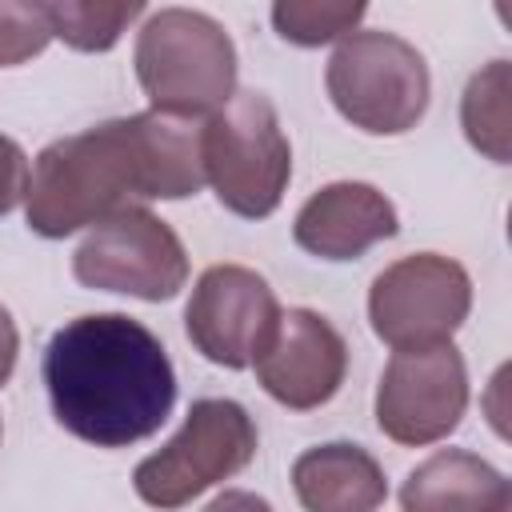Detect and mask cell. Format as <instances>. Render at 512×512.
<instances>
[{
    "instance_id": "obj_1",
    "label": "cell",
    "mask_w": 512,
    "mask_h": 512,
    "mask_svg": "<svg viewBox=\"0 0 512 512\" xmlns=\"http://www.w3.org/2000/svg\"><path fill=\"white\" fill-rule=\"evenodd\" d=\"M200 128L196 116L152 108L52 140L28 172V228L64 240L136 200L196 196L208 184Z\"/></svg>"
},
{
    "instance_id": "obj_2",
    "label": "cell",
    "mask_w": 512,
    "mask_h": 512,
    "mask_svg": "<svg viewBox=\"0 0 512 512\" xmlns=\"http://www.w3.org/2000/svg\"><path fill=\"white\" fill-rule=\"evenodd\" d=\"M44 388L60 428L96 448L148 440L176 404L164 344L124 312L68 320L44 348Z\"/></svg>"
},
{
    "instance_id": "obj_3",
    "label": "cell",
    "mask_w": 512,
    "mask_h": 512,
    "mask_svg": "<svg viewBox=\"0 0 512 512\" xmlns=\"http://www.w3.org/2000/svg\"><path fill=\"white\" fill-rule=\"evenodd\" d=\"M136 80L152 108L212 116L236 92V44L196 8H160L136 36Z\"/></svg>"
},
{
    "instance_id": "obj_4",
    "label": "cell",
    "mask_w": 512,
    "mask_h": 512,
    "mask_svg": "<svg viewBox=\"0 0 512 512\" xmlns=\"http://www.w3.org/2000/svg\"><path fill=\"white\" fill-rule=\"evenodd\" d=\"M200 152L204 180L228 212L264 220L280 208L292 176V148L268 96L232 92L228 104L204 120Z\"/></svg>"
},
{
    "instance_id": "obj_5",
    "label": "cell",
    "mask_w": 512,
    "mask_h": 512,
    "mask_svg": "<svg viewBox=\"0 0 512 512\" xmlns=\"http://www.w3.org/2000/svg\"><path fill=\"white\" fill-rule=\"evenodd\" d=\"M324 88L336 112L372 136H400L420 124L432 92L424 56L396 32L368 28L340 36Z\"/></svg>"
},
{
    "instance_id": "obj_6",
    "label": "cell",
    "mask_w": 512,
    "mask_h": 512,
    "mask_svg": "<svg viewBox=\"0 0 512 512\" xmlns=\"http://www.w3.org/2000/svg\"><path fill=\"white\" fill-rule=\"evenodd\" d=\"M256 456V424L236 400H196L184 428L132 472L136 496L152 508L192 504L212 484L232 480Z\"/></svg>"
},
{
    "instance_id": "obj_7",
    "label": "cell",
    "mask_w": 512,
    "mask_h": 512,
    "mask_svg": "<svg viewBox=\"0 0 512 512\" xmlns=\"http://www.w3.org/2000/svg\"><path fill=\"white\" fill-rule=\"evenodd\" d=\"M72 276L96 292L136 300H172L188 280V252L180 236L144 204H128L92 224L72 256Z\"/></svg>"
},
{
    "instance_id": "obj_8",
    "label": "cell",
    "mask_w": 512,
    "mask_h": 512,
    "mask_svg": "<svg viewBox=\"0 0 512 512\" xmlns=\"http://www.w3.org/2000/svg\"><path fill=\"white\" fill-rule=\"evenodd\" d=\"M468 308L472 280L440 252H416L388 264L368 292L372 332L396 352L448 344L468 320Z\"/></svg>"
},
{
    "instance_id": "obj_9",
    "label": "cell",
    "mask_w": 512,
    "mask_h": 512,
    "mask_svg": "<svg viewBox=\"0 0 512 512\" xmlns=\"http://www.w3.org/2000/svg\"><path fill=\"white\" fill-rule=\"evenodd\" d=\"M468 408L464 356L448 344L404 348L376 384V424L388 440L424 448L452 436Z\"/></svg>"
},
{
    "instance_id": "obj_10",
    "label": "cell",
    "mask_w": 512,
    "mask_h": 512,
    "mask_svg": "<svg viewBox=\"0 0 512 512\" xmlns=\"http://www.w3.org/2000/svg\"><path fill=\"white\" fill-rule=\"evenodd\" d=\"M280 320L276 292L244 264H212L184 308L192 348L220 368H248Z\"/></svg>"
},
{
    "instance_id": "obj_11",
    "label": "cell",
    "mask_w": 512,
    "mask_h": 512,
    "mask_svg": "<svg viewBox=\"0 0 512 512\" xmlns=\"http://www.w3.org/2000/svg\"><path fill=\"white\" fill-rule=\"evenodd\" d=\"M252 368H256L260 388L276 404L292 412H312L340 392L344 372H348V344L332 328V320H324L320 312L288 308L280 312Z\"/></svg>"
},
{
    "instance_id": "obj_12",
    "label": "cell",
    "mask_w": 512,
    "mask_h": 512,
    "mask_svg": "<svg viewBox=\"0 0 512 512\" xmlns=\"http://www.w3.org/2000/svg\"><path fill=\"white\" fill-rule=\"evenodd\" d=\"M396 228V208L380 188L360 180H336L304 200L292 236L304 252L320 260H356L372 244L392 240Z\"/></svg>"
},
{
    "instance_id": "obj_13",
    "label": "cell",
    "mask_w": 512,
    "mask_h": 512,
    "mask_svg": "<svg viewBox=\"0 0 512 512\" xmlns=\"http://www.w3.org/2000/svg\"><path fill=\"white\" fill-rule=\"evenodd\" d=\"M296 500L308 512H368L388 496L380 464L360 444H316L292 464Z\"/></svg>"
},
{
    "instance_id": "obj_14",
    "label": "cell",
    "mask_w": 512,
    "mask_h": 512,
    "mask_svg": "<svg viewBox=\"0 0 512 512\" xmlns=\"http://www.w3.org/2000/svg\"><path fill=\"white\" fill-rule=\"evenodd\" d=\"M400 504L408 512H452V508H480V512H504L512 508L508 480L480 456L464 448H444L428 456L400 488Z\"/></svg>"
},
{
    "instance_id": "obj_15",
    "label": "cell",
    "mask_w": 512,
    "mask_h": 512,
    "mask_svg": "<svg viewBox=\"0 0 512 512\" xmlns=\"http://www.w3.org/2000/svg\"><path fill=\"white\" fill-rule=\"evenodd\" d=\"M460 124L476 152H484L496 164H508L512 156V112H508V60H492L480 68L460 100Z\"/></svg>"
},
{
    "instance_id": "obj_16",
    "label": "cell",
    "mask_w": 512,
    "mask_h": 512,
    "mask_svg": "<svg viewBox=\"0 0 512 512\" xmlns=\"http://www.w3.org/2000/svg\"><path fill=\"white\" fill-rule=\"evenodd\" d=\"M148 0H52L56 36L76 52H108L140 20Z\"/></svg>"
},
{
    "instance_id": "obj_17",
    "label": "cell",
    "mask_w": 512,
    "mask_h": 512,
    "mask_svg": "<svg viewBox=\"0 0 512 512\" xmlns=\"http://www.w3.org/2000/svg\"><path fill=\"white\" fill-rule=\"evenodd\" d=\"M368 0H272V28L296 48L332 44L364 20Z\"/></svg>"
},
{
    "instance_id": "obj_18",
    "label": "cell",
    "mask_w": 512,
    "mask_h": 512,
    "mask_svg": "<svg viewBox=\"0 0 512 512\" xmlns=\"http://www.w3.org/2000/svg\"><path fill=\"white\" fill-rule=\"evenodd\" d=\"M52 36V0H0V68L40 56Z\"/></svg>"
},
{
    "instance_id": "obj_19",
    "label": "cell",
    "mask_w": 512,
    "mask_h": 512,
    "mask_svg": "<svg viewBox=\"0 0 512 512\" xmlns=\"http://www.w3.org/2000/svg\"><path fill=\"white\" fill-rule=\"evenodd\" d=\"M28 192V156L24 148L0 132V216H8Z\"/></svg>"
},
{
    "instance_id": "obj_20",
    "label": "cell",
    "mask_w": 512,
    "mask_h": 512,
    "mask_svg": "<svg viewBox=\"0 0 512 512\" xmlns=\"http://www.w3.org/2000/svg\"><path fill=\"white\" fill-rule=\"evenodd\" d=\"M16 352H20V332H16L12 312L0 304V388L8 384V376L16 368Z\"/></svg>"
}]
</instances>
